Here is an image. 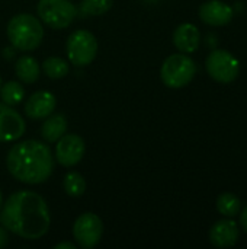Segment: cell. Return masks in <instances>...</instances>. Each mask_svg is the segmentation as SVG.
<instances>
[{"label": "cell", "mask_w": 247, "mask_h": 249, "mask_svg": "<svg viewBox=\"0 0 247 249\" xmlns=\"http://www.w3.org/2000/svg\"><path fill=\"white\" fill-rule=\"evenodd\" d=\"M0 225L22 239L38 241L48 232L51 225L48 204L38 193L19 190L3 203Z\"/></svg>", "instance_id": "1"}, {"label": "cell", "mask_w": 247, "mask_h": 249, "mask_svg": "<svg viewBox=\"0 0 247 249\" xmlns=\"http://www.w3.org/2000/svg\"><path fill=\"white\" fill-rule=\"evenodd\" d=\"M55 159L48 144L38 140H23L9 150L6 168L19 182L38 185L48 181L52 175Z\"/></svg>", "instance_id": "2"}, {"label": "cell", "mask_w": 247, "mask_h": 249, "mask_svg": "<svg viewBox=\"0 0 247 249\" xmlns=\"http://www.w3.org/2000/svg\"><path fill=\"white\" fill-rule=\"evenodd\" d=\"M6 34L9 42L19 51H32L44 39L42 23L39 18L31 13L15 15L6 26Z\"/></svg>", "instance_id": "3"}, {"label": "cell", "mask_w": 247, "mask_h": 249, "mask_svg": "<svg viewBox=\"0 0 247 249\" xmlns=\"http://www.w3.org/2000/svg\"><path fill=\"white\" fill-rule=\"evenodd\" d=\"M197 74L195 61L185 53L169 55L160 67V79L170 89H181L189 85Z\"/></svg>", "instance_id": "4"}, {"label": "cell", "mask_w": 247, "mask_h": 249, "mask_svg": "<svg viewBox=\"0 0 247 249\" xmlns=\"http://www.w3.org/2000/svg\"><path fill=\"white\" fill-rule=\"evenodd\" d=\"M36 15L47 26L52 29H66L73 23L77 9L70 0H39L36 4Z\"/></svg>", "instance_id": "5"}, {"label": "cell", "mask_w": 247, "mask_h": 249, "mask_svg": "<svg viewBox=\"0 0 247 249\" xmlns=\"http://www.w3.org/2000/svg\"><path fill=\"white\" fill-rule=\"evenodd\" d=\"M66 51L71 64L79 67L89 66L98 54V39L90 31L77 29L70 34Z\"/></svg>", "instance_id": "6"}, {"label": "cell", "mask_w": 247, "mask_h": 249, "mask_svg": "<svg viewBox=\"0 0 247 249\" xmlns=\"http://www.w3.org/2000/svg\"><path fill=\"white\" fill-rule=\"evenodd\" d=\"M103 236V222L102 219L92 213L86 212L80 214L73 225V238L79 248H95Z\"/></svg>", "instance_id": "7"}, {"label": "cell", "mask_w": 247, "mask_h": 249, "mask_svg": "<svg viewBox=\"0 0 247 249\" xmlns=\"http://www.w3.org/2000/svg\"><path fill=\"white\" fill-rule=\"evenodd\" d=\"M207 73L211 79L220 83H230L237 79L240 73L239 60L226 50H214L208 54L205 61Z\"/></svg>", "instance_id": "8"}, {"label": "cell", "mask_w": 247, "mask_h": 249, "mask_svg": "<svg viewBox=\"0 0 247 249\" xmlns=\"http://www.w3.org/2000/svg\"><path fill=\"white\" fill-rule=\"evenodd\" d=\"M55 155L54 159L64 168L76 166L84 156L86 144L79 134H64L55 142Z\"/></svg>", "instance_id": "9"}, {"label": "cell", "mask_w": 247, "mask_h": 249, "mask_svg": "<svg viewBox=\"0 0 247 249\" xmlns=\"http://www.w3.org/2000/svg\"><path fill=\"white\" fill-rule=\"evenodd\" d=\"M26 131L23 117L13 107L0 102V143H13Z\"/></svg>", "instance_id": "10"}, {"label": "cell", "mask_w": 247, "mask_h": 249, "mask_svg": "<svg viewBox=\"0 0 247 249\" xmlns=\"http://www.w3.org/2000/svg\"><path fill=\"white\" fill-rule=\"evenodd\" d=\"M57 99L48 90H38L32 93L25 102V114L31 120H44L54 112Z\"/></svg>", "instance_id": "11"}, {"label": "cell", "mask_w": 247, "mask_h": 249, "mask_svg": "<svg viewBox=\"0 0 247 249\" xmlns=\"http://www.w3.org/2000/svg\"><path fill=\"white\" fill-rule=\"evenodd\" d=\"M239 241V226L231 219H223L213 225L210 229V242L215 248H231Z\"/></svg>", "instance_id": "12"}, {"label": "cell", "mask_w": 247, "mask_h": 249, "mask_svg": "<svg viewBox=\"0 0 247 249\" xmlns=\"http://www.w3.org/2000/svg\"><path fill=\"white\" fill-rule=\"evenodd\" d=\"M199 19L210 26H224L233 19V9L221 0H210L201 4Z\"/></svg>", "instance_id": "13"}, {"label": "cell", "mask_w": 247, "mask_h": 249, "mask_svg": "<svg viewBox=\"0 0 247 249\" xmlns=\"http://www.w3.org/2000/svg\"><path fill=\"white\" fill-rule=\"evenodd\" d=\"M173 44L181 53H195L201 44V32L194 23H181L173 32Z\"/></svg>", "instance_id": "14"}, {"label": "cell", "mask_w": 247, "mask_h": 249, "mask_svg": "<svg viewBox=\"0 0 247 249\" xmlns=\"http://www.w3.org/2000/svg\"><path fill=\"white\" fill-rule=\"evenodd\" d=\"M68 121L63 114H51L44 118L41 125V137L45 143H55L60 137L67 133Z\"/></svg>", "instance_id": "15"}, {"label": "cell", "mask_w": 247, "mask_h": 249, "mask_svg": "<svg viewBox=\"0 0 247 249\" xmlns=\"http://www.w3.org/2000/svg\"><path fill=\"white\" fill-rule=\"evenodd\" d=\"M15 73L22 83H35L41 74L39 63L32 55H22L15 63Z\"/></svg>", "instance_id": "16"}, {"label": "cell", "mask_w": 247, "mask_h": 249, "mask_svg": "<svg viewBox=\"0 0 247 249\" xmlns=\"http://www.w3.org/2000/svg\"><path fill=\"white\" fill-rule=\"evenodd\" d=\"M215 206H217V210L220 212V214H223L226 217H231V219L239 216V213L242 210V201L233 193L220 194L218 198H217Z\"/></svg>", "instance_id": "17"}, {"label": "cell", "mask_w": 247, "mask_h": 249, "mask_svg": "<svg viewBox=\"0 0 247 249\" xmlns=\"http://www.w3.org/2000/svg\"><path fill=\"white\" fill-rule=\"evenodd\" d=\"M0 96H1V102L15 107L17 104H20L25 98V88L22 86L20 82H6L1 85L0 88Z\"/></svg>", "instance_id": "18"}, {"label": "cell", "mask_w": 247, "mask_h": 249, "mask_svg": "<svg viewBox=\"0 0 247 249\" xmlns=\"http://www.w3.org/2000/svg\"><path fill=\"white\" fill-rule=\"evenodd\" d=\"M42 70L49 79H63L70 71V64L61 57H48L42 63Z\"/></svg>", "instance_id": "19"}, {"label": "cell", "mask_w": 247, "mask_h": 249, "mask_svg": "<svg viewBox=\"0 0 247 249\" xmlns=\"http://www.w3.org/2000/svg\"><path fill=\"white\" fill-rule=\"evenodd\" d=\"M63 188L70 197H82L86 191V181L79 172H68L63 179Z\"/></svg>", "instance_id": "20"}, {"label": "cell", "mask_w": 247, "mask_h": 249, "mask_svg": "<svg viewBox=\"0 0 247 249\" xmlns=\"http://www.w3.org/2000/svg\"><path fill=\"white\" fill-rule=\"evenodd\" d=\"M114 4V0H82L80 12L84 16H100Z\"/></svg>", "instance_id": "21"}, {"label": "cell", "mask_w": 247, "mask_h": 249, "mask_svg": "<svg viewBox=\"0 0 247 249\" xmlns=\"http://www.w3.org/2000/svg\"><path fill=\"white\" fill-rule=\"evenodd\" d=\"M9 244V231L0 225V249L4 248Z\"/></svg>", "instance_id": "22"}, {"label": "cell", "mask_w": 247, "mask_h": 249, "mask_svg": "<svg viewBox=\"0 0 247 249\" xmlns=\"http://www.w3.org/2000/svg\"><path fill=\"white\" fill-rule=\"evenodd\" d=\"M239 214H240V226H242V229L247 233V206Z\"/></svg>", "instance_id": "23"}, {"label": "cell", "mask_w": 247, "mask_h": 249, "mask_svg": "<svg viewBox=\"0 0 247 249\" xmlns=\"http://www.w3.org/2000/svg\"><path fill=\"white\" fill-rule=\"evenodd\" d=\"M54 248L55 249H76L77 248V245H76V244H73V242H60V244L54 245Z\"/></svg>", "instance_id": "24"}, {"label": "cell", "mask_w": 247, "mask_h": 249, "mask_svg": "<svg viewBox=\"0 0 247 249\" xmlns=\"http://www.w3.org/2000/svg\"><path fill=\"white\" fill-rule=\"evenodd\" d=\"M3 194H1V190H0V210H1V207H3Z\"/></svg>", "instance_id": "25"}, {"label": "cell", "mask_w": 247, "mask_h": 249, "mask_svg": "<svg viewBox=\"0 0 247 249\" xmlns=\"http://www.w3.org/2000/svg\"><path fill=\"white\" fill-rule=\"evenodd\" d=\"M1 85H3V82H1V76H0V88H1Z\"/></svg>", "instance_id": "26"}]
</instances>
